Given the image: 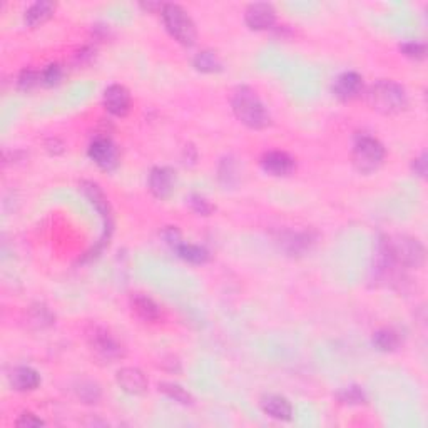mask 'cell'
Returning <instances> with one entry per match:
<instances>
[{"mask_svg": "<svg viewBox=\"0 0 428 428\" xmlns=\"http://www.w3.org/2000/svg\"><path fill=\"white\" fill-rule=\"evenodd\" d=\"M388 246L391 256L400 268H418L425 263V248L420 241L410 236H397V238H388Z\"/></svg>", "mask_w": 428, "mask_h": 428, "instance_id": "obj_6", "label": "cell"}, {"mask_svg": "<svg viewBox=\"0 0 428 428\" xmlns=\"http://www.w3.org/2000/svg\"><path fill=\"white\" fill-rule=\"evenodd\" d=\"M367 102L384 116H397L408 107V94L398 82L381 79L367 90Z\"/></svg>", "mask_w": 428, "mask_h": 428, "instance_id": "obj_2", "label": "cell"}, {"mask_svg": "<svg viewBox=\"0 0 428 428\" xmlns=\"http://www.w3.org/2000/svg\"><path fill=\"white\" fill-rule=\"evenodd\" d=\"M340 402L345 405H363L367 402V395H365V391L359 388V386L352 385L341 391Z\"/></svg>", "mask_w": 428, "mask_h": 428, "instance_id": "obj_28", "label": "cell"}, {"mask_svg": "<svg viewBox=\"0 0 428 428\" xmlns=\"http://www.w3.org/2000/svg\"><path fill=\"white\" fill-rule=\"evenodd\" d=\"M116 381L129 395H143L148 390V378L139 368L126 367L116 373Z\"/></svg>", "mask_w": 428, "mask_h": 428, "instance_id": "obj_14", "label": "cell"}, {"mask_svg": "<svg viewBox=\"0 0 428 428\" xmlns=\"http://www.w3.org/2000/svg\"><path fill=\"white\" fill-rule=\"evenodd\" d=\"M400 51H402L405 57L412 59V61H423L427 57V45L423 42H417V40L403 42L400 45Z\"/></svg>", "mask_w": 428, "mask_h": 428, "instance_id": "obj_26", "label": "cell"}, {"mask_svg": "<svg viewBox=\"0 0 428 428\" xmlns=\"http://www.w3.org/2000/svg\"><path fill=\"white\" fill-rule=\"evenodd\" d=\"M81 191L82 194L85 196V198L89 199V203L93 204V208L95 211L99 213V216H101L102 225H104V233L101 236V241H99V244L95 246V249L93 253H89V256H97L99 251L106 246V243H109V239H111L112 230H114V213L111 208V203H109L107 196L104 194V191L99 188V184L93 183V181H82L81 183Z\"/></svg>", "mask_w": 428, "mask_h": 428, "instance_id": "obj_5", "label": "cell"}, {"mask_svg": "<svg viewBox=\"0 0 428 428\" xmlns=\"http://www.w3.org/2000/svg\"><path fill=\"white\" fill-rule=\"evenodd\" d=\"M77 395L84 403H95L101 398V388L93 381H81L77 386Z\"/></svg>", "mask_w": 428, "mask_h": 428, "instance_id": "obj_27", "label": "cell"}, {"mask_svg": "<svg viewBox=\"0 0 428 428\" xmlns=\"http://www.w3.org/2000/svg\"><path fill=\"white\" fill-rule=\"evenodd\" d=\"M131 307H133L136 316L145 323H154L161 318V308H159V304L154 302L153 298H149V296L143 293L134 295L133 298H131Z\"/></svg>", "mask_w": 428, "mask_h": 428, "instance_id": "obj_17", "label": "cell"}, {"mask_svg": "<svg viewBox=\"0 0 428 428\" xmlns=\"http://www.w3.org/2000/svg\"><path fill=\"white\" fill-rule=\"evenodd\" d=\"M104 107L112 116L124 117L131 109V94L124 85L112 84L104 90Z\"/></svg>", "mask_w": 428, "mask_h": 428, "instance_id": "obj_12", "label": "cell"}, {"mask_svg": "<svg viewBox=\"0 0 428 428\" xmlns=\"http://www.w3.org/2000/svg\"><path fill=\"white\" fill-rule=\"evenodd\" d=\"M313 243H315V238L309 233H291L290 231V233L280 236V246L290 256H302L309 251Z\"/></svg>", "mask_w": 428, "mask_h": 428, "instance_id": "obj_15", "label": "cell"}, {"mask_svg": "<svg viewBox=\"0 0 428 428\" xmlns=\"http://www.w3.org/2000/svg\"><path fill=\"white\" fill-rule=\"evenodd\" d=\"M231 107H233L236 119L249 129H265L270 126V112L259 95L248 85H239L234 89Z\"/></svg>", "mask_w": 428, "mask_h": 428, "instance_id": "obj_1", "label": "cell"}, {"mask_svg": "<svg viewBox=\"0 0 428 428\" xmlns=\"http://www.w3.org/2000/svg\"><path fill=\"white\" fill-rule=\"evenodd\" d=\"M45 148L51 154H62L64 153V143L56 138H51L45 143Z\"/></svg>", "mask_w": 428, "mask_h": 428, "instance_id": "obj_35", "label": "cell"}, {"mask_svg": "<svg viewBox=\"0 0 428 428\" xmlns=\"http://www.w3.org/2000/svg\"><path fill=\"white\" fill-rule=\"evenodd\" d=\"M88 154L90 161L106 171L114 170V167L117 166V162H119V154H117L116 144L109 138H106V136H97V138H94L93 143L89 144Z\"/></svg>", "mask_w": 428, "mask_h": 428, "instance_id": "obj_8", "label": "cell"}, {"mask_svg": "<svg viewBox=\"0 0 428 428\" xmlns=\"http://www.w3.org/2000/svg\"><path fill=\"white\" fill-rule=\"evenodd\" d=\"M276 11L271 4H251L244 12V22L251 30H268L275 25Z\"/></svg>", "mask_w": 428, "mask_h": 428, "instance_id": "obj_9", "label": "cell"}, {"mask_svg": "<svg viewBox=\"0 0 428 428\" xmlns=\"http://www.w3.org/2000/svg\"><path fill=\"white\" fill-rule=\"evenodd\" d=\"M11 385L17 391H32L40 385V375L30 367H19L11 373Z\"/></svg>", "mask_w": 428, "mask_h": 428, "instance_id": "obj_18", "label": "cell"}, {"mask_svg": "<svg viewBox=\"0 0 428 428\" xmlns=\"http://www.w3.org/2000/svg\"><path fill=\"white\" fill-rule=\"evenodd\" d=\"M193 66L196 71L203 72V74H216V72L222 71V62L220 56L214 51H201L198 52L193 59Z\"/></svg>", "mask_w": 428, "mask_h": 428, "instance_id": "obj_20", "label": "cell"}, {"mask_svg": "<svg viewBox=\"0 0 428 428\" xmlns=\"http://www.w3.org/2000/svg\"><path fill=\"white\" fill-rule=\"evenodd\" d=\"M373 345L376 350L384 353H391L400 347V336L397 331L390 330V328H384V330H378L373 335Z\"/></svg>", "mask_w": 428, "mask_h": 428, "instance_id": "obj_22", "label": "cell"}, {"mask_svg": "<svg viewBox=\"0 0 428 428\" xmlns=\"http://www.w3.org/2000/svg\"><path fill=\"white\" fill-rule=\"evenodd\" d=\"M54 12H56V4L51 0H37L25 11L24 20L29 27H37L51 19Z\"/></svg>", "mask_w": 428, "mask_h": 428, "instance_id": "obj_19", "label": "cell"}, {"mask_svg": "<svg viewBox=\"0 0 428 428\" xmlns=\"http://www.w3.org/2000/svg\"><path fill=\"white\" fill-rule=\"evenodd\" d=\"M161 17L164 27L170 32L172 39L184 45V47H191V45L196 44V39H198L196 24L183 7L177 6V4H164Z\"/></svg>", "mask_w": 428, "mask_h": 428, "instance_id": "obj_3", "label": "cell"}, {"mask_svg": "<svg viewBox=\"0 0 428 428\" xmlns=\"http://www.w3.org/2000/svg\"><path fill=\"white\" fill-rule=\"evenodd\" d=\"M174 253L184 261L191 263V265H204V263L209 259V253L206 248L199 244H193V243H181L177 248L174 249Z\"/></svg>", "mask_w": 428, "mask_h": 428, "instance_id": "obj_21", "label": "cell"}, {"mask_svg": "<svg viewBox=\"0 0 428 428\" xmlns=\"http://www.w3.org/2000/svg\"><path fill=\"white\" fill-rule=\"evenodd\" d=\"M162 236H164V241L171 246L172 251H174V249L181 243H183V236H181V231L177 230L176 226H167L166 230L162 231Z\"/></svg>", "mask_w": 428, "mask_h": 428, "instance_id": "obj_33", "label": "cell"}, {"mask_svg": "<svg viewBox=\"0 0 428 428\" xmlns=\"http://www.w3.org/2000/svg\"><path fill=\"white\" fill-rule=\"evenodd\" d=\"M363 77L355 71L343 72L333 82V94L340 101H353L363 94Z\"/></svg>", "mask_w": 428, "mask_h": 428, "instance_id": "obj_10", "label": "cell"}, {"mask_svg": "<svg viewBox=\"0 0 428 428\" xmlns=\"http://www.w3.org/2000/svg\"><path fill=\"white\" fill-rule=\"evenodd\" d=\"M236 170H234V162L231 157L222 159L221 166H220V181L225 186H231L236 179Z\"/></svg>", "mask_w": 428, "mask_h": 428, "instance_id": "obj_31", "label": "cell"}, {"mask_svg": "<svg viewBox=\"0 0 428 428\" xmlns=\"http://www.w3.org/2000/svg\"><path fill=\"white\" fill-rule=\"evenodd\" d=\"M352 161L355 170L362 174H371L385 161V148L373 136L362 134L358 136L353 144Z\"/></svg>", "mask_w": 428, "mask_h": 428, "instance_id": "obj_4", "label": "cell"}, {"mask_svg": "<svg viewBox=\"0 0 428 428\" xmlns=\"http://www.w3.org/2000/svg\"><path fill=\"white\" fill-rule=\"evenodd\" d=\"M16 425L20 428H35V427H44L45 422L42 420V418H39L37 415H34V413L24 412L19 418H17Z\"/></svg>", "mask_w": 428, "mask_h": 428, "instance_id": "obj_32", "label": "cell"}, {"mask_svg": "<svg viewBox=\"0 0 428 428\" xmlns=\"http://www.w3.org/2000/svg\"><path fill=\"white\" fill-rule=\"evenodd\" d=\"M39 84H42V82H40V72L32 69V67H25L19 74V77H17V88H19L22 93H29V90L37 88Z\"/></svg>", "mask_w": 428, "mask_h": 428, "instance_id": "obj_25", "label": "cell"}, {"mask_svg": "<svg viewBox=\"0 0 428 428\" xmlns=\"http://www.w3.org/2000/svg\"><path fill=\"white\" fill-rule=\"evenodd\" d=\"M88 341L90 350H93L95 357L101 359V362L114 363L116 359L124 357V348H122V345L109 333L106 328H90L88 331Z\"/></svg>", "mask_w": 428, "mask_h": 428, "instance_id": "obj_7", "label": "cell"}, {"mask_svg": "<svg viewBox=\"0 0 428 428\" xmlns=\"http://www.w3.org/2000/svg\"><path fill=\"white\" fill-rule=\"evenodd\" d=\"M176 186V172L171 167L159 166L149 172V191L154 198L167 199Z\"/></svg>", "mask_w": 428, "mask_h": 428, "instance_id": "obj_11", "label": "cell"}, {"mask_svg": "<svg viewBox=\"0 0 428 428\" xmlns=\"http://www.w3.org/2000/svg\"><path fill=\"white\" fill-rule=\"evenodd\" d=\"M52 321L54 316L45 307H34L30 309V323H34L37 328H45L52 325Z\"/></svg>", "mask_w": 428, "mask_h": 428, "instance_id": "obj_30", "label": "cell"}, {"mask_svg": "<svg viewBox=\"0 0 428 428\" xmlns=\"http://www.w3.org/2000/svg\"><path fill=\"white\" fill-rule=\"evenodd\" d=\"M159 391H162L167 398L174 400V402L181 405H191L193 403V397L188 390H184L183 386L177 384H171V381H164L159 385Z\"/></svg>", "mask_w": 428, "mask_h": 428, "instance_id": "obj_23", "label": "cell"}, {"mask_svg": "<svg viewBox=\"0 0 428 428\" xmlns=\"http://www.w3.org/2000/svg\"><path fill=\"white\" fill-rule=\"evenodd\" d=\"M64 77V69L61 64L52 62L49 64V66H45L42 72H40V82H42V85L45 88H54V85L61 84Z\"/></svg>", "mask_w": 428, "mask_h": 428, "instance_id": "obj_24", "label": "cell"}, {"mask_svg": "<svg viewBox=\"0 0 428 428\" xmlns=\"http://www.w3.org/2000/svg\"><path fill=\"white\" fill-rule=\"evenodd\" d=\"M188 203L189 208L193 209L196 214H199V216H209V214L214 211L213 204L209 203L206 198H203L201 194H191Z\"/></svg>", "mask_w": 428, "mask_h": 428, "instance_id": "obj_29", "label": "cell"}, {"mask_svg": "<svg viewBox=\"0 0 428 428\" xmlns=\"http://www.w3.org/2000/svg\"><path fill=\"white\" fill-rule=\"evenodd\" d=\"M261 167L270 176H290L295 171V159L285 151H268L261 157Z\"/></svg>", "mask_w": 428, "mask_h": 428, "instance_id": "obj_13", "label": "cell"}, {"mask_svg": "<svg viewBox=\"0 0 428 428\" xmlns=\"http://www.w3.org/2000/svg\"><path fill=\"white\" fill-rule=\"evenodd\" d=\"M427 153H422L420 156L413 159L412 162V170L418 177H425L427 176Z\"/></svg>", "mask_w": 428, "mask_h": 428, "instance_id": "obj_34", "label": "cell"}, {"mask_svg": "<svg viewBox=\"0 0 428 428\" xmlns=\"http://www.w3.org/2000/svg\"><path fill=\"white\" fill-rule=\"evenodd\" d=\"M261 408L268 417L275 418V420L290 422L293 418V407L281 395H270V397L263 398Z\"/></svg>", "mask_w": 428, "mask_h": 428, "instance_id": "obj_16", "label": "cell"}]
</instances>
